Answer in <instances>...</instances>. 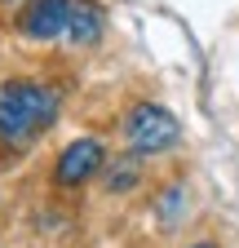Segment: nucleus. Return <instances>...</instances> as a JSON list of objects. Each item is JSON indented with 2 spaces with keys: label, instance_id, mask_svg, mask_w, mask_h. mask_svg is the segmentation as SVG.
<instances>
[{
  "label": "nucleus",
  "instance_id": "f257e3e1",
  "mask_svg": "<svg viewBox=\"0 0 239 248\" xmlns=\"http://www.w3.org/2000/svg\"><path fill=\"white\" fill-rule=\"evenodd\" d=\"M62 93L40 80H5L0 84V142L27 146L58 120Z\"/></svg>",
  "mask_w": 239,
  "mask_h": 248
},
{
  "label": "nucleus",
  "instance_id": "f03ea898",
  "mask_svg": "<svg viewBox=\"0 0 239 248\" xmlns=\"http://www.w3.org/2000/svg\"><path fill=\"white\" fill-rule=\"evenodd\" d=\"M120 129H124V142H129L133 155H160V151H168L177 138H182L177 115H173L168 107H155V102L129 107V115H124Z\"/></svg>",
  "mask_w": 239,
  "mask_h": 248
},
{
  "label": "nucleus",
  "instance_id": "7ed1b4c3",
  "mask_svg": "<svg viewBox=\"0 0 239 248\" xmlns=\"http://www.w3.org/2000/svg\"><path fill=\"white\" fill-rule=\"evenodd\" d=\"M98 169H106V146L98 138H75L62 146V155H58V164H53V182L58 186H80L89 182Z\"/></svg>",
  "mask_w": 239,
  "mask_h": 248
},
{
  "label": "nucleus",
  "instance_id": "20e7f679",
  "mask_svg": "<svg viewBox=\"0 0 239 248\" xmlns=\"http://www.w3.org/2000/svg\"><path fill=\"white\" fill-rule=\"evenodd\" d=\"M18 31L27 40H58L67 36V0H31L18 14Z\"/></svg>",
  "mask_w": 239,
  "mask_h": 248
},
{
  "label": "nucleus",
  "instance_id": "39448f33",
  "mask_svg": "<svg viewBox=\"0 0 239 248\" xmlns=\"http://www.w3.org/2000/svg\"><path fill=\"white\" fill-rule=\"evenodd\" d=\"M106 27V14L98 0H67V40L71 45H93Z\"/></svg>",
  "mask_w": 239,
  "mask_h": 248
},
{
  "label": "nucleus",
  "instance_id": "423d86ee",
  "mask_svg": "<svg viewBox=\"0 0 239 248\" xmlns=\"http://www.w3.org/2000/svg\"><path fill=\"white\" fill-rule=\"evenodd\" d=\"M137 177H142V169H137V160H133V155H129V160H120V164L111 169V177H106V186H111V191H115V195H124V191H129V186H137Z\"/></svg>",
  "mask_w": 239,
  "mask_h": 248
},
{
  "label": "nucleus",
  "instance_id": "0eeeda50",
  "mask_svg": "<svg viewBox=\"0 0 239 248\" xmlns=\"http://www.w3.org/2000/svg\"><path fill=\"white\" fill-rule=\"evenodd\" d=\"M186 208V186H168L164 200H160V222H177Z\"/></svg>",
  "mask_w": 239,
  "mask_h": 248
},
{
  "label": "nucleus",
  "instance_id": "6e6552de",
  "mask_svg": "<svg viewBox=\"0 0 239 248\" xmlns=\"http://www.w3.org/2000/svg\"><path fill=\"white\" fill-rule=\"evenodd\" d=\"M191 248H217V244H213V239H199V244H191Z\"/></svg>",
  "mask_w": 239,
  "mask_h": 248
}]
</instances>
